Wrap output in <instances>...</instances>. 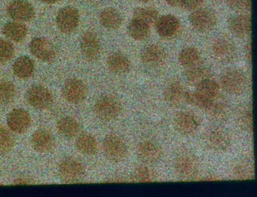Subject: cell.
<instances>
[{
	"instance_id": "cell-1",
	"label": "cell",
	"mask_w": 257,
	"mask_h": 197,
	"mask_svg": "<svg viewBox=\"0 0 257 197\" xmlns=\"http://www.w3.org/2000/svg\"><path fill=\"white\" fill-rule=\"evenodd\" d=\"M219 86L230 95H241L249 87V78L238 68H226L219 76Z\"/></svg>"
},
{
	"instance_id": "cell-2",
	"label": "cell",
	"mask_w": 257,
	"mask_h": 197,
	"mask_svg": "<svg viewBox=\"0 0 257 197\" xmlns=\"http://www.w3.org/2000/svg\"><path fill=\"white\" fill-rule=\"evenodd\" d=\"M174 170L182 180H193L199 176L201 164L199 157L189 150H182L173 160Z\"/></svg>"
},
{
	"instance_id": "cell-3",
	"label": "cell",
	"mask_w": 257,
	"mask_h": 197,
	"mask_svg": "<svg viewBox=\"0 0 257 197\" xmlns=\"http://www.w3.org/2000/svg\"><path fill=\"white\" fill-rule=\"evenodd\" d=\"M94 111L98 119L104 122L117 120L123 111V106L119 98L114 95L106 94L97 98Z\"/></svg>"
},
{
	"instance_id": "cell-4",
	"label": "cell",
	"mask_w": 257,
	"mask_h": 197,
	"mask_svg": "<svg viewBox=\"0 0 257 197\" xmlns=\"http://www.w3.org/2000/svg\"><path fill=\"white\" fill-rule=\"evenodd\" d=\"M205 146L216 152H225L230 149L232 137L222 127L213 126L206 130L203 135Z\"/></svg>"
},
{
	"instance_id": "cell-5",
	"label": "cell",
	"mask_w": 257,
	"mask_h": 197,
	"mask_svg": "<svg viewBox=\"0 0 257 197\" xmlns=\"http://www.w3.org/2000/svg\"><path fill=\"white\" fill-rule=\"evenodd\" d=\"M102 149L104 156L110 162L114 164L124 160L128 152V147L125 140L120 136L114 134H108L104 137Z\"/></svg>"
},
{
	"instance_id": "cell-6",
	"label": "cell",
	"mask_w": 257,
	"mask_h": 197,
	"mask_svg": "<svg viewBox=\"0 0 257 197\" xmlns=\"http://www.w3.org/2000/svg\"><path fill=\"white\" fill-rule=\"evenodd\" d=\"M85 166L76 157H65L59 164V176L66 184L78 182L85 175Z\"/></svg>"
},
{
	"instance_id": "cell-7",
	"label": "cell",
	"mask_w": 257,
	"mask_h": 197,
	"mask_svg": "<svg viewBox=\"0 0 257 197\" xmlns=\"http://www.w3.org/2000/svg\"><path fill=\"white\" fill-rule=\"evenodd\" d=\"M27 104L39 110H45L52 106L54 96L50 90L43 85H34L28 88L25 94Z\"/></svg>"
},
{
	"instance_id": "cell-8",
	"label": "cell",
	"mask_w": 257,
	"mask_h": 197,
	"mask_svg": "<svg viewBox=\"0 0 257 197\" xmlns=\"http://www.w3.org/2000/svg\"><path fill=\"white\" fill-rule=\"evenodd\" d=\"M212 54L217 62L222 64H231L237 57V48L230 38L219 37L212 44Z\"/></svg>"
},
{
	"instance_id": "cell-9",
	"label": "cell",
	"mask_w": 257,
	"mask_h": 197,
	"mask_svg": "<svg viewBox=\"0 0 257 197\" xmlns=\"http://www.w3.org/2000/svg\"><path fill=\"white\" fill-rule=\"evenodd\" d=\"M189 22L195 30L206 32L212 30L217 22L215 12L208 8H196L189 16Z\"/></svg>"
},
{
	"instance_id": "cell-10",
	"label": "cell",
	"mask_w": 257,
	"mask_h": 197,
	"mask_svg": "<svg viewBox=\"0 0 257 197\" xmlns=\"http://www.w3.org/2000/svg\"><path fill=\"white\" fill-rule=\"evenodd\" d=\"M88 92L87 85L81 80L68 78L64 82L62 94L67 102L72 104H81L85 100Z\"/></svg>"
},
{
	"instance_id": "cell-11",
	"label": "cell",
	"mask_w": 257,
	"mask_h": 197,
	"mask_svg": "<svg viewBox=\"0 0 257 197\" xmlns=\"http://www.w3.org/2000/svg\"><path fill=\"white\" fill-rule=\"evenodd\" d=\"M141 61L146 66L156 68L162 66L167 60L166 50L157 44H151L144 47L141 51Z\"/></svg>"
},
{
	"instance_id": "cell-12",
	"label": "cell",
	"mask_w": 257,
	"mask_h": 197,
	"mask_svg": "<svg viewBox=\"0 0 257 197\" xmlns=\"http://www.w3.org/2000/svg\"><path fill=\"white\" fill-rule=\"evenodd\" d=\"M137 156L143 164L152 165L159 162L163 156L162 146L156 141H142L137 146Z\"/></svg>"
},
{
	"instance_id": "cell-13",
	"label": "cell",
	"mask_w": 257,
	"mask_h": 197,
	"mask_svg": "<svg viewBox=\"0 0 257 197\" xmlns=\"http://www.w3.org/2000/svg\"><path fill=\"white\" fill-rule=\"evenodd\" d=\"M174 124L176 130L184 136H191L197 132L200 126L199 117L189 110H182L175 116Z\"/></svg>"
},
{
	"instance_id": "cell-14",
	"label": "cell",
	"mask_w": 257,
	"mask_h": 197,
	"mask_svg": "<svg viewBox=\"0 0 257 197\" xmlns=\"http://www.w3.org/2000/svg\"><path fill=\"white\" fill-rule=\"evenodd\" d=\"M102 47L98 36L93 32H87L80 40V52L88 62L98 60L101 55Z\"/></svg>"
},
{
	"instance_id": "cell-15",
	"label": "cell",
	"mask_w": 257,
	"mask_h": 197,
	"mask_svg": "<svg viewBox=\"0 0 257 197\" xmlns=\"http://www.w3.org/2000/svg\"><path fill=\"white\" fill-rule=\"evenodd\" d=\"M30 50L34 56L43 62H51L57 56V48L44 37L34 38L30 42Z\"/></svg>"
},
{
	"instance_id": "cell-16",
	"label": "cell",
	"mask_w": 257,
	"mask_h": 197,
	"mask_svg": "<svg viewBox=\"0 0 257 197\" xmlns=\"http://www.w3.org/2000/svg\"><path fill=\"white\" fill-rule=\"evenodd\" d=\"M80 22L77 8L67 6L61 8L57 16V25L61 32L70 34L76 30Z\"/></svg>"
},
{
	"instance_id": "cell-17",
	"label": "cell",
	"mask_w": 257,
	"mask_h": 197,
	"mask_svg": "<svg viewBox=\"0 0 257 197\" xmlns=\"http://www.w3.org/2000/svg\"><path fill=\"white\" fill-rule=\"evenodd\" d=\"M156 28L162 38L172 40L176 38L180 32V21L174 16H163L158 18L156 22Z\"/></svg>"
},
{
	"instance_id": "cell-18",
	"label": "cell",
	"mask_w": 257,
	"mask_h": 197,
	"mask_svg": "<svg viewBox=\"0 0 257 197\" xmlns=\"http://www.w3.org/2000/svg\"><path fill=\"white\" fill-rule=\"evenodd\" d=\"M7 12L17 22H30L35 16L34 6L24 0H16L11 2L7 8Z\"/></svg>"
},
{
	"instance_id": "cell-19",
	"label": "cell",
	"mask_w": 257,
	"mask_h": 197,
	"mask_svg": "<svg viewBox=\"0 0 257 197\" xmlns=\"http://www.w3.org/2000/svg\"><path fill=\"white\" fill-rule=\"evenodd\" d=\"M7 121L9 129L16 134L27 132L32 122L30 114L24 109H15L11 111L7 116Z\"/></svg>"
},
{
	"instance_id": "cell-20",
	"label": "cell",
	"mask_w": 257,
	"mask_h": 197,
	"mask_svg": "<svg viewBox=\"0 0 257 197\" xmlns=\"http://www.w3.org/2000/svg\"><path fill=\"white\" fill-rule=\"evenodd\" d=\"M31 145L36 151L41 154L50 152L55 146L54 134L48 130H38L31 137Z\"/></svg>"
},
{
	"instance_id": "cell-21",
	"label": "cell",
	"mask_w": 257,
	"mask_h": 197,
	"mask_svg": "<svg viewBox=\"0 0 257 197\" xmlns=\"http://www.w3.org/2000/svg\"><path fill=\"white\" fill-rule=\"evenodd\" d=\"M229 28L232 35L239 38L249 36L252 31L251 16L249 14H242L230 18Z\"/></svg>"
},
{
	"instance_id": "cell-22",
	"label": "cell",
	"mask_w": 257,
	"mask_h": 197,
	"mask_svg": "<svg viewBox=\"0 0 257 197\" xmlns=\"http://www.w3.org/2000/svg\"><path fill=\"white\" fill-rule=\"evenodd\" d=\"M107 68L114 75H125L132 68V61L127 55L120 52H113L106 61Z\"/></svg>"
},
{
	"instance_id": "cell-23",
	"label": "cell",
	"mask_w": 257,
	"mask_h": 197,
	"mask_svg": "<svg viewBox=\"0 0 257 197\" xmlns=\"http://www.w3.org/2000/svg\"><path fill=\"white\" fill-rule=\"evenodd\" d=\"M209 119L215 124L227 122L231 116V109L227 102L214 100L209 109L206 111Z\"/></svg>"
},
{
	"instance_id": "cell-24",
	"label": "cell",
	"mask_w": 257,
	"mask_h": 197,
	"mask_svg": "<svg viewBox=\"0 0 257 197\" xmlns=\"http://www.w3.org/2000/svg\"><path fill=\"white\" fill-rule=\"evenodd\" d=\"M232 174L234 178L239 180H253L255 178V166L247 158L238 160L232 166Z\"/></svg>"
},
{
	"instance_id": "cell-25",
	"label": "cell",
	"mask_w": 257,
	"mask_h": 197,
	"mask_svg": "<svg viewBox=\"0 0 257 197\" xmlns=\"http://www.w3.org/2000/svg\"><path fill=\"white\" fill-rule=\"evenodd\" d=\"M235 122L238 126L246 132H253V112L252 105L249 104H242L235 114Z\"/></svg>"
},
{
	"instance_id": "cell-26",
	"label": "cell",
	"mask_w": 257,
	"mask_h": 197,
	"mask_svg": "<svg viewBox=\"0 0 257 197\" xmlns=\"http://www.w3.org/2000/svg\"><path fill=\"white\" fill-rule=\"evenodd\" d=\"M75 146L84 156H94L98 151V144L94 136L87 132H80L76 137Z\"/></svg>"
},
{
	"instance_id": "cell-27",
	"label": "cell",
	"mask_w": 257,
	"mask_h": 197,
	"mask_svg": "<svg viewBox=\"0 0 257 197\" xmlns=\"http://www.w3.org/2000/svg\"><path fill=\"white\" fill-rule=\"evenodd\" d=\"M57 130L67 139H74L80 134L81 127L77 120L71 116L60 118L57 124Z\"/></svg>"
},
{
	"instance_id": "cell-28",
	"label": "cell",
	"mask_w": 257,
	"mask_h": 197,
	"mask_svg": "<svg viewBox=\"0 0 257 197\" xmlns=\"http://www.w3.org/2000/svg\"><path fill=\"white\" fill-rule=\"evenodd\" d=\"M3 34L10 40L21 42L25 40L28 34V28L24 22H10L3 28Z\"/></svg>"
},
{
	"instance_id": "cell-29",
	"label": "cell",
	"mask_w": 257,
	"mask_h": 197,
	"mask_svg": "<svg viewBox=\"0 0 257 197\" xmlns=\"http://www.w3.org/2000/svg\"><path fill=\"white\" fill-rule=\"evenodd\" d=\"M13 71L16 76L22 80H27L34 75L35 72V64L30 57H20L13 65Z\"/></svg>"
},
{
	"instance_id": "cell-30",
	"label": "cell",
	"mask_w": 257,
	"mask_h": 197,
	"mask_svg": "<svg viewBox=\"0 0 257 197\" xmlns=\"http://www.w3.org/2000/svg\"><path fill=\"white\" fill-rule=\"evenodd\" d=\"M186 91L179 82H171L165 88L163 98L169 105L176 106L184 101Z\"/></svg>"
},
{
	"instance_id": "cell-31",
	"label": "cell",
	"mask_w": 257,
	"mask_h": 197,
	"mask_svg": "<svg viewBox=\"0 0 257 197\" xmlns=\"http://www.w3.org/2000/svg\"><path fill=\"white\" fill-rule=\"evenodd\" d=\"M202 61L201 52L195 47H186L179 52V62L184 68H189L200 65Z\"/></svg>"
},
{
	"instance_id": "cell-32",
	"label": "cell",
	"mask_w": 257,
	"mask_h": 197,
	"mask_svg": "<svg viewBox=\"0 0 257 197\" xmlns=\"http://www.w3.org/2000/svg\"><path fill=\"white\" fill-rule=\"evenodd\" d=\"M100 22L104 28L117 30L122 25L123 17L116 8H104L100 15Z\"/></svg>"
},
{
	"instance_id": "cell-33",
	"label": "cell",
	"mask_w": 257,
	"mask_h": 197,
	"mask_svg": "<svg viewBox=\"0 0 257 197\" xmlns=\"http://www.w3.org/2000/svg\"><path fill=\"white\" fill-rule=\"evenodd\" d=\"M127 32L135 40L145 41L150 37V25L133 18L127 26Z\"/></svg>"
},
{
	"instance_id": "cell-34",
	"label": "cell",
	"mask_w": 257,
	"mask_h": 197,
	"mask_svg": "<svg viewBox=\"0 0 257 197\" xmlns=\"http://www.w3.org/2000/svg\"><path fill=\"white\" fill-rule=\"evenodd\" d=\"M214 100L215 98L204 95V94L198 92L197 90L195 92H186L185 97H184V101L186 104L198 107L204 112H206L209 109Z\"/></svg>"
},
{
	"instance_id": "cell-35",
	"label": "cell",
	"mask_w": 257,
	"mask_h": 197,
	"mask_svg": "<svg viewBox=\"0 0 257 197\" xmlns=\"http://www.w3.org/2000/svg\"><path fill=\"white\" fill-rule=\"evenodd\" d=\"M186 70V78L190 84L196 86L205 78H212V72L202 64Z\"/></svg>"
},
{
	"instance_id": "cell-36",
	"label": "cell",
	"mask_w": 257,
	"mask_h": 197,
	"mask_svg": "<svg viewBox=\"0 0 257 197\" xmlns=\"http://www.w3.org/2000/svg\"><path fill=\"white\" fill-rule=\"evenodd\" d=\"M132 179L137 182H151L156 180V172L147 164H141L132 172Z\"/></svg>"
},
{
	"instance_id": "cell-37",
	"label": "cell",
	"mask_w": 257,
	"mask_h": 197,
	"mask_svg": "<svg viewBox=\"0 0 257 197\" xmlns=\"http://www.w3.org/2000/svg\"><path fill=\"white\" fill-rule=\"evenodd\" d=\"M16 140L12 131L7 127L0 126V155L10 154L15 146Z\"/></svg>"
},
{
	"instance_id": "cell-38",
	"label": "cell",
	"mask_w": 257,
	"mask_h": 197,
	"mask_svg": "<svg viewBox=\"0 0 257 197\" xmlns=\"http://www.w3.org/2000/svg\"><path fill=\"white\" fill-rule=\"evenodd\" d=\"M17 95V88L12 82L3 80L0 82V104L7 106L14 102Z\"/></svg>"
},
{
	"instance_id": "cell-39",
	"label": "cell",
	"mask_w": 257,
	"mask_h": 197,
	"mask_svg": "<svg viewBox=\"0 0 257 197\" xmlns=\"http://www.w3.org/2000/svg\"><path fill=\"white\" fill-rule=\"evenodd\" d=\"M219 88L220 86L219 84L212 78H205L196 85V90L198 92L214 98H216L219 95Z\"/></svg>"
},
{
	"instance_id": "cell-40",
	"label": "cell",
	"mask_w": 257,
	"mask_h": 197,
	"mask_svg": "<svg viewBox=\"0 0 257 197\" xmlns=\"http://www.w3.org/2000/svg\"><path fill=\"white\" fill-rule=\"evenodd\" d=\"M133 18L139 20L149 25L156 24L159 18V12L156 8H137L133 12Z\"/></svg>"
},
{
	"instance_id": "cell-41",
	"label": "cell",
	"mask_w": 257,
	"mask_h": 197,
	"mask_svg": "<svg viewBox=\"0 0 257 197\" xmlns=\"http://www.w3.org/2000/svg\"><path fill=\"white\" fill-rule=\"evenodd\" d=\"M15 54L14 47L8 40L0 38V62L5 64L12 60Z\"/></svg>"
},
{
	"instance_id": "cell-42",
	"label": "cell",
	"mask_w": 257,
	"mask_h": 197,
	"mask_svg": "<svg viewBox=\"0 0 257 197\" xmlns=\"http://www.w3.org/2000/svg\"><path fill=\"white\" fill-rule=\"evenodd\" d=\"M228 5L236 12H245L250 10L251 0H227Z\"/></svg>"
},
{
	"instance_id": "cell-43",
	"label": "cell",
	"mask_w": 257,
	"mask_h": 197,
	"mask_svg": "<svg viewBox=\"0 0 257 197\" xmlns=\"http://www.w3.org/2000/svg\"><path fill=\"white\" fill-rule=\"evenodd\" d=\"M205 0H182L180 6L185 10L193 11L199 8Z\"/></svg>"
},
{
	"instance_id": "cell-44",
	"label": "cell",
	"mask_w": 257,
	"mask_h": 197,
	"mask_svg": "<svg viewBox=\"0 0 257 197\" xmlns=\"http://www.w3.org/2000/svg\"><path fill=\"white\" fill-rule=\"evenodd\" d=\"M252 42L249 41L246 44L244 48V56H245V61L249 65L252 66Z\"/></svg>"
},
{
	"instance_id": "cell-45",
	"label": "cell",
	"mask_w": 257,
	"mask_h": 197,
	"mask_svg": "<svg viewBox=\"0 0 257 197\" xmlns=\"http://www.w3.org/2000/svg\"><path fill=\"white\" fill-rule=\"evenodd\" d=\"M32 184L33 181L26 176H20L14 182V185H30Z\"/></svg>"
},
{
	"instance_id": "cell-46",
	"label": "cell",
	"mask_w": 257,
	"mask_h": 197,
	"mask_svg": "<svg viewBox=\"0 0 257 197\" xmlns=\"http://www.w3.org/2000/svg\"><path fill=\"white\" fill-rule=\"evenodd\" d=\"M182 1V0H166V2H167L169 5L172 6H180Z\"/></svg>"
},
{
	"instance_id": "cell-47",
	"label": "cell",
	"mask_w": 257,
	"mask_h": 197,
	"mask_svg": "<svg viewBox=\"0 0 257 197\" xmlns=\"http://www.w3.org/2000/svg\"><path fill=\"white\" fill-rule=\"evenodd\" d=\"M44 2H46V4H54V2H57L58 0H41Z\"/></svg>"
},
{
	"instance_id": "cell-48",
	"label": "cell",
	"mask_w": 257,
	"mask_h": 197,
	"mask_svg": "<svg viewBox=\"0 0 257 197\" xmlns=\"http://www.w3.org/2000/svg\"><path fill=\"white\" fill-rule=\"evenodd\" d=\"M139 1H140V2H150V1H152V0H139Z\"/></svg>"
}]
</instances>
